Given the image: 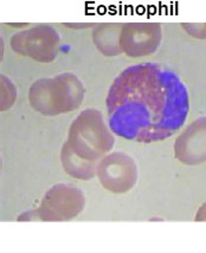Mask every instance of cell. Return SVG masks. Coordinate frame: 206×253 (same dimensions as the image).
I'll use <instances>...</instances> for the list:
<instances>
[{
  "mask_svg": "<svg viewBox=\"0 0 206 253\" xmlns=\"http://www.w3.org/2000/svg\"><path fill=\"white\" fill-rule=\"evenodd\" d=\"M174 149L177 158L186 165L206 161V117L191 123L178 137Z\"/></svg>",
  "mask_w": 206,
  "mask_h": 253,
  "instance_id": "cell-5",
  "label": "cell"
},
{
  "mask_svg": "<svg viewBox=\"0 0 206 253\" xmlns=\"http://www.w3.org/2000/svg\"><path fill=\"white\" fill-rule=\"evenodd\" d=\"M196 220L199 221H206V203L201 207L196 216Z\"/></svg>",
  "mask_w": 206,
  "mask_h": 253,
  "instance_id": "cell-6",
  "label": "cell"
},
{
  "mask_svg": "<svg viewBox=\"0 0 206 253\" xmlns=\"http://www.w3.org/2000/svg\"><path fill=\"white\" fill-rule=\"evenodd\" d=\"M96 173L104 188L114 193H125L132 189L138 176L133 159L120 152L109 154L102 159Z\"/></svg>",
  "mask_w": 206,
  "mask_h": 253,
  "instance_id": "cell-4",
  "label": "cell"
},
{
  "mask_svg": "<svg viewBox=\"0 0 206 253\" xmlns=\"http://www.w3.org/2000/svg\"><path fill=\"white\" fill-rule=\"evenodd\" d=\"M107 105L114 134L150 143L179 130L189 114V96L173 72L144 64L128 68L115 80Z\"/></svg>",
  "mask_w": 206,
  "mask_h": 253,
  "instance_id": "cell-1",
  "label": "cell"
},
{
  "mask_svg": "<svg viewBox=\"0 0 206 253\" xmlns=\"http://www.w3.org/2000/svg\"><path fill=\"white\" fill-rule=\"evenodd\" d=\"M84 207V194L76 186L60 183L47 193L33 219L47 221L70 220Z\"/></svg>",
  "mask_w": 206,
  "mask_h": 253,
  "instance_id": "cell-3",
  "label": "cell"
},
{
  "mask_svg": "<svg viewBox=\"0 0 206 253\" xmlns=\"http://www.w3.org/2000/svg\"><path fill=\"white\" fill-rule=\"evenodd\" d=\"M114 137L96 110H87L72 123L62 150L64 169L77 179H92L100 160L113 148Z\"/></svg>",
  "mask_w": 206,
  "mask_h": 253,
  "instance_id": "cell-2",
  "label": "cell"
}]
</instances>
